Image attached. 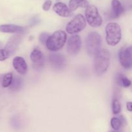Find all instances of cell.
<instances>
[{
    "label": "cell",
    "mask_w": 132,
    "mask_h": 132,
    "mask_svg": "<svg viewBox=\"0 0 132 132\" xmlns=\"http://www.w3.org/2000/svg\"><path fill=\"white\" fill-rule=\"evenodd\" d=\"M53 10L57 15L61 17H68L71 14V10L64 3L58 2L54 5Z\"/></svg>",
    "instance_id": "14"
},
{
    "label": "cell",
    "mask_w": 132,
    "mask_h": 132,
    "mask_svg": "<svg viewBox=\"0 0 132 132\" xmlns=\"http://www.w3.org/2000/svg\"><path fill=\"white\" fill-rule=\"evenodd\" d=\"M22 85H23L22 79L19 77L16 76L13 78L12 82L10 85V90H14V91H18V90H20Z\"/></svg>",
    "instance_id": "18"
},
{
    "label": "cell",
    "mask_w": 132,
    "mask_h": 132,
    "mask_svg": "<svg viewBox=\"0 0 132 132\" xmlns=\"http://www.w3.org/2000/svg\"><path fill=\"white\" fill-rule=\"evenodd\" d=\"M102 39L100 35L95 32L89 33L86 39V46L88 54L91 56H94L101 49Z\"/></svg>",
    "instance_id": "4"
},
{
    "label": "cell",
    "mask_w": 132,
    "mask_h": 132,
    "mask_svg": "<svg viewBox=\"0 0 132 132\" xmlns=\"http://www.w3.org/2000/svg\"><path fill=\"white\" fill-rule=\"evenodd\" d=\"M112 111L113 114L117 115L121 111V105L119 101L117 99H114L112 103Z\"/></svg>",
    "instance_id": "21"
},
{
    "label": "cell",
    "mask_w": 132,
    "mask_h": 132,
    "mask_svg": "<svg viewBox=\"0 0 132 132\" xmlns=\"http://www.w3.org/2000/svg\"><path fill=\"white\" fill-rule=\"evenodd\" d=\"M106 41L108 45L116 46L121 39V29L116 23H110L106 27Z\"/></svg>",
    "instance_id": "3"
},
{
    "label": "cell",
    "mask_w": 132,
    "mask_h": 132,
    "mask_svg": "<svg viewBox=\"0 0 132 132\" xmlns=\"http://www.w3.org/2000/svg\"><path fill=\"white\" fill-rule=\"evenodd\" d=\"M110 54L106 49H101L94 59V68L98 76L103 74L106 72L110 64Z\"/></svg>",
    "instance_id": "1"
},
{
    "label": "cell",
    "mask_w": 132,
    "mask_h": 132,
    "mask_svg": "<svg viewBox=\"0 0 132 132\" xmlns=\"http://www.w3.org/2000/svg\"><path fill=\"white\" fill-rule=\"evenodd\" d=\"M112 15L113 18H119L120 15L123 13L124 8L119 0H112Z\"/></svg>",
    "instance_id": "15"
},
{
    "label": "cell",
    "mask_w": 132,
    "mask_h": 132,
    "mask_svg": "<svg viewBox=\"0 0 132 132\" xmlns=\"http://www.w3.org/2000/svg\"><path fill=\"white\" fill-rule=\"evenodd\" d=\"M50 64L56 70H61L65 67L67 59L65 57L61 54H51L48 57Z\"/></svg>",
    "instance_id": "9"
},
{
    "label": "cell",
    "mask_w": 132,
    "mask_h": 132,
    "mask_svg": "<svg viewBox=\"0 0 132 132\" xmlns=\"http://www.w3.org/2000/svg\"><path fill=\"white\" fill-rule=\"evenodd\" d=\"M13 67L14 69L21 75H24L28 70L27 63L21 57H15L13 59Z\"/></svg>",
    "instance_id": "11"
},
{
    "label": "cell",
    "mask_w": 132,
    "mask_h": 132,
    "mask_svg": "<svg viewBox=\"0 0 132 132\" xmlns=\"http://www.w3.org/2000/svg\"><path fill=\"white\" fill-rule=\"evenodd\" d=\"M2 46H3V43L1 42V41H0V48L2 47Z\"/></svg>",
    "instance_id": "26"
},
{
    "label": "cell",
    "mask_w": 132,
    "mask_h": 132,
    "mask_svg": "<svg viewBox=\"0 0 132 132\" xmlns=\"http://www.w3.org/2000/svg\"><path fill=\"white\" fill-rule=\"evenodd\" d=\"M88 2L86 0H70L69 9L72 12L77 10L79 7H87Z\"/></svg>",
    "instance_id": "16"
},
{
    "label": "cell",
    "mask_w": 132,
    "mask_h": 132,
    "mask_svg": "<svg viewBox=\"0 0 132 132\" xmlns=\"http://www.w3.org/2000/svg\"><path fill=\"white\" fill-rule=\"evenodd\" d=\"M52 5V1L51 0H46L45 3L43 5L42 8L45 11H48V10H50V7H51Z\"/></svg>",
    "instance_id": "24"
},
{
    "label": "cell",
    "mask_w": 132,
    "mask_h": 132,
    "mask_svg": "<svg viewBox=\"0 0 132 132\" xmlns=\"http://www.w3.org/2000/svg\"><path fill=\"white\" fill-rule=\"evenodd\" d=\"M67 41V34L63 30H57L50 36L46 46L49 50L56 52L60 50Z\"/></svg>",
    "instance_id": "2"
},
{
    "label": "cell",
    "mask_w": 132,
    "mask_h": 132,
    "mask_svg": "<svg viewBox=\"0 0 132 132\" xmlns=\"http://www.w3.org/2000/svg\"><path fill=\"white\" fill-rule=\"evenodd\" d=\"M126 107H127L128 110L132 112V102H128L126 103Z\"/></svg>",
    "instance_id": "25"
},
{
    "label": "cell",
    "mask_w": 132,
    "mask_h": 132,
    "mask_svg": "<svg viewBox=\"0 0 132 132\" xmlns=\"http://www.w3.org/2000/svg\"><path fill=\"white\" fill-rule=\"evenodd\" d=\"M13 80V74L11 72L6 73L2 79V86L4 88H7L10 86Z\"/></svg>",
    "instance_id": "19"
},
{
    "label": "cell",
    "mask_w": 132,
    "mask_h": 132,
    "mask_svg": "<svg viewBox=\"0 0 132 132\" xmlns=\"http://www.w3.org/2000/svg\"><path fill=\"white\" fill-rule=\"evenodd\" d=\"M30 59L34 69L40 70L43 68L45 63V57L41 50L37 48L34 49L30 54Z\"/></svg>",
    "instance_id": "10"
},
{
    "label": "cell",
    "mask_w": 132,
    "mask_h": 132,
    "mask_svg": "<svg viewBox=\"0 0 132 132\" xmlns=\"http://www.w3.org/2000/svg\"><path fill=\"white\" fill-rule=\"evenodd\" d=\"M86 25L85 18L81 14H78L68 23L66 29L70 34H76L82 31L86 27Z\"/></svg>",
    "instance_id": "6"
},
{
    "label": "cell",
    "mask_w": 132,
    "mask_h": 132,
    "mask_svg": "<svg viewBox=\"0 0 132 132\" xmlns=\"http://www.w3.org/2000/svg\"><path fill=\"white\" fill-rule=\"evenodd\" d=\"M24 28L23 27L12 24H5L0 25V32L3 33L21 34L24 32Z\"/></svg>",
    "instance_id": "13"
},
{
    "label": "cell",
    "mask_w": 132,
    "mask_h": 132,
    "mask_svg": "<svg viewBox=\"0 0 132 132\" xmlns=\"http://www.w3.org/2000/svg\"><path fill=\"white\" fill-rule=\"evenodd\" d=\"M117 81L119 85L125 88H128L131 85V82L130 79L125 77L122 73H119L117 76Z\"/></svg>",
    "instance_id": "17"
},
{
    "label": "cell",
    "mask_w": 132,
    "mask_h": 132,
    "mask_svg": "<svg viewBox=\"0 0 132 132\" xmlns=\"http://www.w3.org/2000/svg\"><path fill=\"white\" fill-rule=\"evenodd\" d=\"M11 56L10 53L6 49H0V61H3Z\"/></svg>",
    "instance_id": "22"
},
{
    "label": "cell",
    "mask_w": 132,
    "mask_h": 132,
    "mask_svg": "<svg viewBox=\"0 0 132 132\" xmlns=\"http://www.w3.org/2000/svg\"><path fill=\"white\" fill-rule=\"evenodd\" d=\"M81 40L78 35L71 36L67 43V52L70 55L74 56L78 54L81 50Z\"/></svg>",
    "instance_id": "8"
},
{
    "label": "cell",
    "mask_w": 132,
    "mask_h": 132,
    "mask_svg": "<svg viewBox=\"0 0 132 132\" xmlns=\"http://www.w3.org/2000/svg\"><path fill=\"white\" fill-rule=\"evenodd\" d=\"M119 58L121 65L125 68L132 67V46L123 48L119 52Z\"/></svg>",
    "instance_id": "7"
},
{
    "label": "cell",
    "mask_w": 132,
    "mask_h": 132,
    "mask_svg": "<svg viewBox=\"0 0 132 132\" xmlns=\"http://www.w3.org/2000/svg\"><path fill=\"white\" fill-rule=\"evenodd\" d=\"M50 37V35L48 33H46V32H43L39 36V40L40 42L44 45H46V42H47V40L48 39V37Z\"/></svg>",
    "instance_id": "23"
},
{
    "label": "cell",
    "mask_w": 132,
    "mask_h": 132,
    "mask_svg": "<svg viewBox=\"0 0 132 132\" xmlns=\"http://www.w3.org/2000/svg\"><path fill=\"white\" fill-rule=\"evenodd\" d=\"M111 126L115 130H119L122 126V121L119 118L113 117L111 119Z\"/></svg>",
    "instance_id": "20"
},
{
    "label": "cell",
    "mask_w": 132,
    "mask_h": 132,
    "mask_svg": "<svg viewBox=\"0 0 132 132\" xmlns=\"http://www.w3.org/2000/svg\"><path fill=\"white\" fill-rule=\"evenodd\" d=\"M21 37L18 35L12 36L9 39V42L7 43L5 48L9 51V52L10 53L11 55H12L18 49V46L21 43Z\"/></svg>",
    "instance_id": "12"
},
{
    "label": "cell",
    "mask_w": 132,
    "mask_h": 132,
    "mask_svg": "<svg viewBox=\"0 0 132 132\" xmlns=\"http://www.w3.org/2000/svg\"><path fill=\"white\" fill-rule=\"evenodd\" d=\"M85 15L88 23L92 27H100L103 19L99 14L97 8L94 5H88L85 10Z\"/></svg>",
    "instance_id": "5"
}]
</instances>
